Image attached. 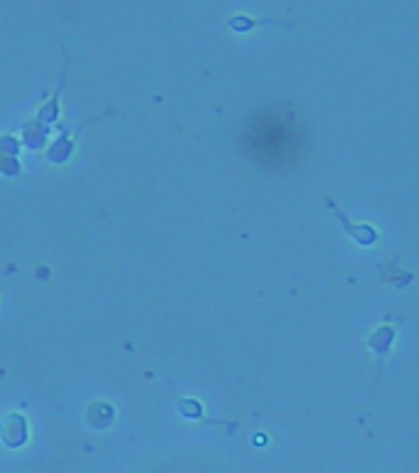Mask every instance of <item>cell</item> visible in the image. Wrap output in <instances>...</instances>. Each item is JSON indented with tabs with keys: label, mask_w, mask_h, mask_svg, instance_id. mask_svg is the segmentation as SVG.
<instances>
[{
	"label": "cell",
	"mask_w": 419,
	"mask_h": 473,
	"mask_svg": "<svg viewBox=\"0 0 419 473\" xmlns=\"http://www.w3.org/2000/svg\"><path fill=\"white\" fill-rule=\"evenodd\" d=\"M72 153H74V138H72V128H65L60 141H55L52 148L48 150V160L50 163H67Z\"/></svg>",
	"instance_id": "obj_3"
},
{
	"label": "cell",
	"mask_w": 419,
	"mask_h": 473,
	"mask_svg": "<svg viewBox=\"0 0 419 473\" xmlns=\"http://www.w3.org/2000/svg\"><path fill=\"white\" fill-rule=\"evenodd\" d=\"M264 23H272V20H255V18H247V15H232V18L227 20V25H230L235 33H247V30L257 28V25H264Z\"/></svg>",
	"instance_id": "obj_4"
},
{
	"label": "cell",
	"mask_w": 419,
	"mask_h": 473,
	"mask_svg": "<svg viewBox=\"0 0 419 473\" xmlns=\"http://www.w3.org/2000/svg\"><path fill=\"white\" fill-rule=\"evenodd\" d=\"M62 89H65V69H62V77H60V87H57V91L52 94V99H50V101L38 111V116H35V123H40V126H48V123H55L57 118H60Z\"/></svg>",
	"instance_id": "obj_2"
},
{
	"label": "cell",
	"mask_w": 419,
	"mask_h": 473,
	"mask_svg": "<svg viewBox=\"0 0 419 473\" xmlns=\"http://www.w3.org/2000/svg\"><path fill=\"white\" fill-rule=\"evenodd\" d=\"M0 173L8 175V178H15L20 173V160L10 153H0Z\"/></svg>",
	"instance_id": "obj_5"
},
{
	"label": "cell",
	"mask_w": 419,
	"mask_h": 473,
	"mask_svg": "<svg viewBox=\"0 0 419 473\" xmlns=\"http://www.w3.org/2000/svg\"><path fill=\"white\" fill-rule=\"evenodd\" d=\"M0 439L10 449H20V446L28 441V422H25L23 414L10 412L8 417L0 422Z\"/></svg>",
	"instance_id": "obj_1"
}]
</instances>
